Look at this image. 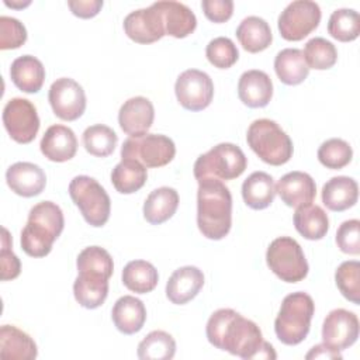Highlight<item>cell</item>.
I'll use <instances>...</instances> for the list:
<instances>
[{
	"label": "cell",
	"instance_id": "6da1fadb",
	"mask_svg": "<svg viewBox=\"0 0 360 360\" xmlns=\"http://www.w3.org/2000/svg\"><path fill=\"white\" fill-rule=\"evenodd\" d=\"M208 342L245 360L276 359L273 346L263 340L260 328L231 308L217 309L205 326Z\"/></svg>",
	"mask_w": 360,
	"mask_h": 360
},
{
	"label": "cell",
	"instance_id": "7a4b0ae2",
	"mask_svg": "<svg viewBox=\"0 0 360 360\" xmlns=\"http://www.w3.org/2000/svg\"><path fill=\"white\" fill-rule=\"evenodd\" d=\"M197 225L202 236L211 240H219L231 231L232 195L221 180L204 179L198 181Z\"/></svg>",
	"mask_w": 360,
	"mask_h": 360
},
{
	"label": "cell",
	"instance_id": "3957f363",
	"mask_svg": "<svg viewBox=\"0 0 360 360\" xmlns=\"http://www.w3.org/2000/svg\"><path fill=\"white\" fill-rule=\"evenodd\" d=\"M315 304L309 294L297 291L284 297L274 321V332L278 340L287 346L301 343L309 332Z\"/></svg>",
	"mask_w": 360,
	"mask_h": 360
},
{
	"label": "cell",
	"instance_id": "277c9868",
	"mask_svg": "<svg viewBox=\"0 0 360 360\" xmlns=\"http://www.w3.org/2000/svg\"><path fill=\"white\" fill-rule=\"evenodd\" d=\"M250 149L267 165L281 166L292 156V142L281 127L269 118L255 120L246 132Z\"/></svg>",
	"mask_w": 360,
	"mask_h": 360
},
{
	"label": "cell",
	"instance_id": "5b68a950",
	"mask_svg": "<svg viewBox=\"0 0 360 360\" xmlns=\"http://www.w3.org/2000/svg\"><path fill=\"white\" fill-rule=\"evenodd\" d=\"M248 166L243 150L229 142H222L200 155L194 163V177L197 181L204 179L233 180L239 177Z\"/></svg>",
	"mask_w": 360,
	"mask_h": 360
},
{
	"label": "cell",
	"instance_id": "8992f818",
	"mask_svg": "<svg viewBox=\"0 0 360 360\" xmlns=\"http://www.w3.org/2000/svg\"><path fill=\"white\" fill-rule=\"evenodd\" d=\"M69 195L89 225L100 228L107 224L111 200L96 179L84 174L73 177L69 183Z\"/></svg>",
	"mask_w": 360,
	"mask_h": 360
},
{
	"label": "cell",
	"instance_id": "52a82bcc",
	"mask_svg": "<svg viewBox=\"0 0 360 360\" xmlns=\"http://www.w3.org/2000/svg\"><path fill=\"white\" fill-rule=\"evenodd\" d=\"M269 269L285 283H298L308 274V262L300 243L290 236L276 238L267 248Z\"/></svg>",
	"mask_w": 360,
	"mask_h": 360
},
{
	"label": "cell",
	"instance_id": "ba28073f",
	"mask_svg": "<svg viewBox=\"0 0 360 360\" xmlns=\"http://www.w3.org/2000/svg\"><path fill=\"white\" fill-rule=\"evenodd\" d=\"M176 155L174 142L160 134H145L129 136L121 146V158H132L145 167H162L173 160Z\"/></svg>",
	"mask_w": 360,
	"mask_h": 360
},
{
	"label": "cell",
	"instance_id": "9c48e42d",
	"mask_svg": "<svg viewBox=\"0 0 360 360\" xmlns=\"http://www.w3.org/2000/svg\"><path fill=\"white\" fill-rule=\"evenodd\" d=\"M321 21V8L311 0L291 1L278 15L280 35L287 41H301L309 35Z\"/></svg>",
	"mask_w": 360,
	"mask_h": 360
},
{
	"label": "cell",
	"instance_id": "30bf717a",
	"mask_svg": "<svg viewBox=\"0 0 360 360\" xmlns=\"http://www.w3.org/2000/svg\"><path fill=\"white\" fill-rule=\"evenodd\" d=\"M3 124L13 141L30 143L39 129V117L35 105L21 97L8 100L3 108Z\"/></svg>",
	"mask_w": 360,
	"mask_h": 360
},
{
	"label": "cell",
	"instance_id": "8fae6325",
	"mask_svg": "<svg viewBox=\"0 0 360 360\" xmlns=\"http://www.w3.org/2000/svg\"><path fill=\"white\" fill-rule=\"evenodd\" d=\"M174 93L181 107L188 111H201L212 101L214 83L205 72L187 69L179 75L174 83Z\"/></svg>",
	"mask_w": 360,
	"mask_h": 360
},
{
	"label": "cell",
	"instance_id": "7c38bea8",
	"mask_svg": "<svg viewBox=\"0 0 360 360\" xmlns=\"http://www.w3.org/2000/svg\"><path fill=\"white\" fill-rule=\"evenodd\" d=\"M53 114L63 121H75L86 110V94L83 87L70 77L56 79L48 93Z\"/></svg>",
	"mask_w": 360,
	"mask_h": 360
},
{
	"label": "cell",
	"instance_id": "4fadbf2b",
	"mask_svg": "<svg viewBox=\"0 0 360 360\" xmlns=\"http://www.w3.org/2000/svg\"><path fill=\"white\" fill-rule=\"evenodd\" d=\"M359 338V318L354 312L338 308L332 309L322 325V343L342 352L356 343Z\"/></svg>",
	"mask_w": 360,
	"mask_h": 360
},
{
	"label": "cell",
	"instance_id": "5bb4252c",
	"mask_svg": "<svg viewBox=\"0 0 360 360\" xmlns=\"http://www.w3.org/2000/svg\"><path fill=\"white\" fill-rule=\"evenodd\" d=\"M124 31L129 39L138 44H152L166 35L160 11L155 3L146 8L131 11L124 18Z\"/></svg>",
	"mask_w": 360,
	"mask_h": 360
},
{
	"label": "cell",
	"instance_id": "9a60e30c",
	"mask_svg": "<svg viewBox=\"0 0 360 360\" xmlns=\"http://www.w3.org/2000/svg\"><path fill=\"white\" fill-rule=\"evenodd\" d=\"M153 104L150 100L142 96L128 98L118 111V124L129 136H141L148 134L153 124Z\"/></svg>",
	"mask_w": 360,
	"mask_h": 360
},
{
	"label": "cell",
	"instance_id": "2e32d148",
	"mask_svg": "<svg viewBox=\"0 0 360 360\" xmlns=\"http://www.w3.org/2000/svg\"><path fill=\"white\" fill-rule=\"evenodd\" d=\"M6 181L15 194L21 197H35L44 191L46 176L38 165L17 162L7 169Z\"/></svg>",
	"mask_w": 360,
	"mask_h": 360
},
{
	"label": "cell",
	"instance_id": "e0dca14e",
	"mask_svg": "<svg viewBox=\"0 0 360 360\" xmlns=\"http://www.w3.org/2000/svg\"><path fill=\"white\" fill-rule=\"evenodd\" d=\"M238 96L239 100L250 108L266 107L273 97V82L263 70H246L239 77Z\"/></svg>",
	"mask_w": 360,
	"mask_h": 360
},
{
	"label": "cell",
	"instance_id": "ac0fdd59",
	"mask_svg": "<svg viewBox=\"0 0 360 360\" xmlns=\"http://www.w3.org/2000/svg\"><path fill=\"white\" fill-rule=\"evenodd\" d=\"M42 155L51 162H68L77 152V139L75 132L60 124L51 125L39 143Z\"/></svg>",
	"mask_w": 360,
	"mask_h": 360
},
{
	"label": "cell",
	"instance_id": "d6986e66",
	"mask_svg": "<svg viewBox=\"0 0 360 360\" xmlns=\"http://www.w3.org/2000/svg\"><path fill=\"white\" fill-rule=\"evenodd\" d=\"M204 285V274L195 266H183L172 273L166 284V297L176 305L191 301Z\"/></svg>",
	"mask_w": 360,
	"mask_h": 360
},
{
	"label": "cell",
	"instance_id": "ffe728a7",
	"mask_svg": "<svg viewBox=\"0 0 360 360\" xmlns=\"http://www.w3.org/2000/svg\"><path fill=\"white\" fill-rule=\"evenodd\" d=\"M276 193L288 207H300L312 202L316 195V184L305 172H290L276 184Z\"/></svg>",
	"mask_w": 360,
	"mask_h": 360
},
{
	"label": "cell",
	"instance_id": "44dd1931",
	"mask_svg": "<svg viewBox=\"0 0 360 360\" xmlns=\"http://www.w3.org/2000/svg\"><path fill=\"white\" fill-rule=\"evenodd\" d=\"M155 6L160 11L166 35L180 39L188 37L195 30V14L186 4L173 0H162L156 1Z\"/></svg>",
	"mask_w": 360,
	"mask_h": 360
},
{
	"label": "cell",
	"instance_id": "7402d4cb",
	"mask_svg": "<svg viewBox=\"0 0 360 360\" xmlns=\"http://www.w3.org/2000/svg\"><path fill=\"white\" fill-rule=\"evenodd\" d=\"M111 319L121 333L134 335L145 325L146 308L139 298L134 295H122L112 307Z\"/></svg>",
	"mask_w": 360,
	"mask_h": 360
},
{
	"label": "cell",
	"instance_id": "603a6c76",
	"mask_svg": "<svg viewBox=\"0 0 360 360\" xmlns=\"http://www.w3.org/2000/svg\"><path fill=\"white\" fill-rule=\"evenodd\" d=\"M38 354L34 339L14 325L0 328V357L4 360H34Z\"/></svg>",
	"mask_w": 360,
	"mask_h": 360
},
{
	"label": "cell",
	"instance_id": "cb8c5ba5",
	"mask_svg": "<svg viewBox=\"0 0 360 360\" xmlns=\"http://www.w3.org/2000/svg\"><path fill=\"white\" fill-rule=\"evenodd\" d=\"M359 186L349 176H336L322 187V202L330 211L340 212L352 208L357 202Z\"/></svg>",
	"mask_w": 360,
	"mask_h": 360
},
{
	"label": "cell",
	"instance_id": "d4e9b609",
	"mask_svg": "<svg viewBox=\"0 0 360 360\" xmlns=\"http://www.w3.org/2000/svg\"><path fill=\"white\" fill-rule=\"evenodd\" d=\"M11 82L24 93H38L45 80L42 62L32 55H22L13 60L10 68Z\"/></svg>",
	"mask_w": 360,
	"mask_h": 360
},
{
	"label": "cell",
	"instance_id": "484cf974",
	"mask_svg": "<svg viewBox=\"0 0 360 360\" xmlns=\"http://www.w3.org/2000/svg\"><path fill=\"white\" fill-rule=\"evenodd\" d=\"M294 226L308 240L322 239L329 229V218L322 207L308 202L295 208Z\"/></svg>",
	"mask_w": 360,
	"mask_h": 360
},
{
	"label": "cell",
	"instance_id": "4316f807",
	"mask_svg": "<svg viewBox=\"0 0 360 360\" xmlns=\"http://www.w3.org/2000/svg\"><path fill=\"white\" fill-rule=\"evenodd\" d=\"M55 229L48 225L28 219L21 231V249L31 257H44L52 250L53 242L59 238Z\"/></svg>",
	"mask_w": 360,
	"mask_h": 360
},
{
	"label": "cell",
	"instance_id": "83f0119b",
	"mask_svg": "<svg viewBox=\"0 0 360 360\" xmlns=\"http://www.w3.org/2000/svg\"><path fill=\"white\" fill-rule=\"evenodd\" d=\"M236 38L245 51L257 53L269 48L273 41V34L266 20L257 15H249L238 25Z\"/></svg>",
	"mask_w": 360,
	"mask_h": 360
},
{
	"label": "cell",
	"instance_id": "f1b7e54d",
	"mask_svg": "<svg viewBox=\"0 0 360 360\" xmlns=\"http://www.w3.org/2000/svg\"><path fill=\"white\" fill-rule=\"evenodd\" d=\"M179 207V194L172 187H159L150 191L143 202V218L152 225L170 219Z\"/></svg>",
	"mask_w": 360,
	"mask_h": 360
},
{
	"label": "cell",
	"instance_id": "f546056e",
	"mask_svg": "<svg viewBox=\"0 0 360 360\" xmlns=\"http://www.w3.org/2000/svg\"><path fill=\"white\" fill-rule=\"evenodd\" d=\"M274 70L280 82L287 86L302 83L309 73L304 53L298 48L281 49L274 58Z\"/></svg>",
	"mask_w": 360,
	"mask_h": 360
},
{
	"label": "cell",
	"instance_id": "4dcf8cb0",
	"mask_svg": "<svg viewBox=\"0 0 360 360\" xmlns=\"http://www.w3.org/2000/svg\"><path fill=\"white\" fill-rule=\"evenodd\" d=\"M242 197L252 210L267 208L276 197V184L266 172H253L242 184Z\"/></svg>",
	"mask_w": 360,
	"mask_h": 360
},
{
	"label": "cell",
	"instance_id": "1f68e13d",
	"mask_svg": "<svg viewBox=\"0 0 360 360\" xmlns=\"http://www.w3.org/2000/svg\"><path fill=\"white\" fill-rule=\"evenodd\" d=\"M73 295L83 308H98L108 295V278L97 274L79 273L73 283Z\"/></svg>",
	"mask_w": 360,
	"mask_h": 360
},
{
	"label": "cell",
	"instance_id": "d6a6232c",
	"mask_svg": "<svg viewBox=\"0 0 360 360\" xmlns=\"http://www.w3.org/2000/svg\"><path fill=\"white\" fill-rule=\"evenodd\" d=\"M148 179L146 167L132 158H122L111 172V183L121 194H132L143 187Z\"/></svg>",
	"mask_w": 360,
	"mask_h": 360
},
{
	"label": "cell",
	"instance_id": "836d02e7",
	"mask_svg": "<svg viewBox=\"0 0 360 360\" xmlns=\"http://www.w3.org/2000/svg\"><path fill=\"white\" fill-rule=\"evenodd\" d=\"M158 281L156 267L146 260H132L122 270V284L136 294L150 292L158 285Z\"/></svg>",
	"mask_w": 360,
	"mask_h": 360
},
{
	"label": "cell",
	"instance_id": "e575fe53",
	"mask_svg": "<svg viewBox=\"0 0 360 360\" xmlns=\"http://www.w3.org/2000/svg\"><path fill=\"white\" fill-rule=\"evenodd\" d=\"M176 353L173 336L165 330H152L138 345L141 360H170Z\"/></svg>",
	"mask_w": 360,
	"mask_h": 360
},
{
	"label": "cell",
	"instance_id": "d590c367",
	"mask_svg": "<svg viewBox=\"0 0 360 360\" xmlns=\"http://www.w3.org/2000/svg\"><path fill=\"white\" fill-rule=\"evenodd\" d=\"M118 142L117 134L104 124H94L84 129L83 145L84 149L97 158L110 156Z\"/></svg>",
	"mask_w": 360,
	"mask_h": 360
},
{
	"label": "cell",
	"instance_id": "8d00e7d4",
	"mask_svg": "<svg viewBox=\"0 0 360 360\" xmlns=\"http://www.w3.org/2000/svg\"><path fill=\"white\" fill-rule=\"evenodd\" d=\"M328 32L340 42L354 41L360 34V15L353 8L335 10L328 21Z\"/></svg>",
	"mask_w": 360,
	"mask_h": 360
},
{
	"label": "cell",
	"instance_id": "74e56055",
	"mask_svg": "<svg viewBox=\"0 0 360 360\" xmlns=\"http://www.w3.org/2000/svg\"><path fill=\"white\" fill-rule=\"evenodd\" d=\"M76 266L79 273H89L110 278L114 271V263L111 255L100 246L84 248L77 259Z\"/></svg>",
	"mask_w": 360,
	"mask_h": 360
},
{
	"label": "cell",
	"instance_id": "f35d334b",
	"mask_svg": "<svg viewBox=\"0 0 360 360\" xmlns=\"http://www.w3.org/2000/svg\"><path fill=\"white\" fill-rule=\"evenodd\" d=\"M302 53L309 69L326 70L330 69L338 60L336 46L322 37L311 38L305 44Z\"/></svg>",
	"mask_w": 360,
	"mask_h": 360
},
{
	"label": "cell",
	"instance_id": "ab89813d",
	"mask_svg": "<svg viewBox=\"0 0 360 360\" xmlns=\"http://www.w3.org/2000/svg\"><path fill=\"white\" fill-rule=\"evenodd\" d=\"M352 158H353L352 146L340 138H330L322 142V145L318 149V160L326 169H332V170L343 169L352 162Z\"/></svg>",
	"mask_w": 360,
	"mask_h": 360
},
{
	"label": "cell",
	"instance_id": "60d3db41",
	"mask_svg": "<svg viewBox=\"0 0 360 360\" xmlns=\"http://www.w3.org/2000/svg\"><path fill=\"white\" fill-rule=\"evenodd\" d=\"M335 283L342 295L353 304H360V263L346 260L335 271Z\"/></svg>",
	"mask_w": 360,
	"mask_h": 360
},
{
	"label": "cell",
	"instance_id": "b9f144b4",
	"mask_svg": "<svg viewBox=\"0 0 360 360\" xmlns=\"http://www.w3.org/2000/svg\"><path fill=\"white\" fill-rule=\"evenodd\" d=\"M205 56L211 65L218 69H228L239 59V51L233 41L228 37H217L211 39L205 48Z\"/></svg>",
	"mask_w": 360,
	"mask_h": 360
},
{
	"label": "cell",
	"instance_id": "7bdbcfd3",
	"mask_svg": "<svg viewBox=\"0 0 360 360\" xmlns=\"http://www.w3.org/2000/svg\"><path fill=\"white\" fill-rule=\"evenodd\" d=\"M27 41L24 24L8 15L0 17V49H17Z\"/></svg>",
	"mask_w": 360,
	"mask_h": 360
},
{
	"label": "cell",
	"instance_id": "ee69618b",
	"mask_svg": "<svg viewBox=\"0 0 360 360\" xmlns=\"http://www.w3.org/2000/svg\"><path fill=\"white\" fill-rule=\"evenodd\" d=\"M336 245L338 248L347 255L360 253V221L347 219L340 224L336 231Z\"/></svg>",
	"mask_w": 360,
	"mask_h": 360
},
{
	"label": "cell",
	"instance_id": "f6af8a7d",
	"mask_svg": "<svg viewBox=\"0 0 360 360\" xmlns=\"http://www.w3.org/2000/svg\"><path fill=\"white\" fill-rule=\"evenodd\" d=\"M11 236L6 228H3L1 236V252H0V262H1V280H14L18 277L21 271L20 259L11 250Z\"/></svg>",
	"mask_w": 360,
	"mask_h": 360
},
{
	"label": "cell",
	"instance_id": "bcb514c9",
	"mask_svg": "<svg viewBox=\"0 0 360 360\" xmlns=\"http://www.w3.org/2000/svg\"><path fill=\"white\" fill-rule=\"evenodd\" d=\"M201 7L205 17L212 22H225L233 13L232 0H202Z\"/></svg>",
	"mask_w": 360,
	"mask_h": 360
},
{
	"label": "cell",
	"instance_id": "7dc6e473",
	"mask_svg": "<svg viewBox=\"0 0 360 360\" xmlns=\"http://www.w3.org/2000/svg\"><path fill=\"white\" fill-rule=\"evenodd\" d=\"M68 6L76 17L91 18L101 10L103 0H69Z\"/></svg>",
	"mask_w": 360,
	"mask_h": 360
},
{
	"label": "cell",
	"instance_id": "c3c4849f",
	"mask_svg": "<svg viewBox=\"0 0 360 360\" xmlns=\"http://www.w3.org/2000/svg\"><path fill=\"white\" fill-rule=\"evenodd\" d=\"M308 360L311 359H338L340 360L342 359V354L338 352V350H333L330 349L329 346H326L325 343H321V345H316L314 346L305 356Z\"/></svg>",
	"mask_w": 360,
	"mask_h": 360
},
{
	"label": "cell",
	"instance_id": "681fc988",
	"mask_svg": "<svg viewBox=\"0 0 360 360\" xmlns=\"http://www.w3.org/2000/svg\"><path fill=\"white\" fill-rule=\"evenodd\" d=\"M4 4L7 6V7H13V8H22V7H27V6H30L31 4V1L30 0H27V1H8V0H4Z\"/></svg>",
	"mask_w": 360,
	"mask_h": 360
}]
</instances>
